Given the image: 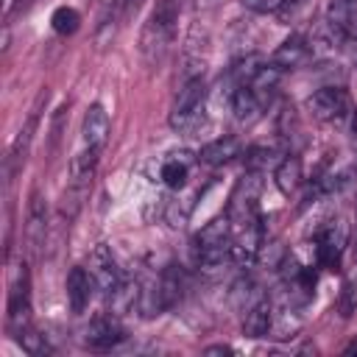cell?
<instances>
[{"label": "cell", "mask_w": 357, "mask_h": 357, "mask_svg": "<svg viewBox=\"0 0 357 357\" xmlns=\"http://www.w3.org/2000/svg\"><path fill=\"white\" fill-rule=\"evenodd\" d=\"M92 287H95V279L86 268L75 265L70 273H67V282H64V290H67V304L75 315H81L92 298Z\"/></svg>", "instance_id": "5bb4252c"}, {"label": "cell", "mask_w": 357, "mask_h": 357, "mask_svg": "<svg viewBox=\"0 0 357 357\" xmlns=\"http://www.w3.org/2000/svg\"><path fill=\"white\" fill-rule=\"evenodd\" d=\"M109 134H112V123H109L106 109L100 103H92L84 114V123H81V145L103 151L109 142Z\"/></svg>", "instance_id": "4fadbf2b"}, {"label": "cell", "mask_w": 357, "mask_h": 357, "mask_svg": "<svg viewBox=\"0 0 357 357\" xmlns=\"http://www.w3.org/2000/svg\"><path fill=\"white\" fill-rule=\"evenodd\" d=\"M231 112H234V117L240 120V123H251V120H257L259 117V112L265 109V103L259 100V95L248 86V84H240L234 92H231Z\"/></svg>", "instance_id": "ac0fdd59"}, {"label": "cell", "mask_w": 357, "mask_h": 357, "mask_svg": "<svg viewBox=\"0 0 357 357\" xmlns=\"http://www.w3.org/2000/svg\"><path fill=\"white\" fill-rule=\"evenodd\" d=\"M346 354H357V340L351 346H346Z\"/></svg>", "instance_id": "f1b7e54d"}, {"label": "cell", "mask_w": 357, "mask_h": 357, "mask_svg": "<svg viewBox=\"0 0 357 357\" xmlns=\"http://www.w3.org/2000/svg\"><path fill=\"white\" fill-rule=\"evenodd\" d=\"M50 25H53L56 33L73 36V33L78 31V25H81V14H78L73 6H59V8L53 11V17H50Z\"/></svg>", "instance_id": "7402d4cb"}, {"label": "cell", "mask_w": 357, "mask_h": 357, "mask_svg": "<svg viewBox=\"0 0 357 357\" xmlns=\"http://www.w3.org/2000/svg\"><path fill=\"white\" fill-rule=\"evenodd\" d=\"M6 326L17 337L31 326V276L28 265L17 262L8 276V304H6Z\"/></svg>", "instance_id": "5b68a950"}, {"label": "cell", "mask_w": 357, "mask_h": 357, "mask_svg": "<svg viewBox=\"0 0 357 357\" xmlns=\"http://www.w3.org/2000/svg\"><path fill=\"white\" fill-rule=\"evenodd\" d=\"M190 167H192V159H190V153H173V156H167L165 162H162V167H159V178H162V184L165 187H170V190H181L184 184H187V178H190Z\"/></svg>", "instance_id": "d6986e66"}, {"label": "cell", "mask_w": 357, "mask_h": 357, "mask_svg": "<svg viewBox=\"0 0 357 357\" xmlns=\"http://www.w3.org/2000/svg\"><path fill=\"white\" fill-rule=\"evenodd\" d=\"M47 100V89L36 98V103H33V109H31V114H28V120H25V126L20 128V134H17V139L11 142V148H8V156H6V165H3V170H6V181L11 184V178L17 176V170L25 165V159H28V151H31V139H33V131H36V126H39V109H42V103Z\"/></svg>", "instance_id": "ba28073f"}, {"label": "cell", "mask_w": 357, "mask_h": 357, "mask_svg": "<svg viewBox=\"0 0 357 357\" xmlns=\"http://www.w3.org/2000/svg\"><path fill=\"white\" fill-rule=\"evenodd\" d=\"M234 349L231 346H223V343H218V346H209L206 349V354H231Z\"/></svg>", "instance_id": "83f0119b"}, {"label": "cell", "mask_w": 357, "mask_h": 357, "mask_svg": "<svg viewBox=\"0 0 357 357\" xmlns=\"http://www.w3.org/2000/svg\"><path fill=\"white\" fill-rule=\"evenodd\" d=\"M206 106V84L204 78H190L181 84L173 106H170V128L178 134H190L201 126Z\"/></svg>", "instance_id": "3957f363"}, {"label": "cell", "mask_w": 357, "mask_h": 357, "mask_svg": "<svg viewBox=\"0 0 357 357\" xmlns=\"http://www.w3.org/2000/svg\"><path fill=\"white\" fill-rule=\"evenodd\" d=\"M86 271L92 273L95 287H98L103 296H109V293L123 282V271H120V265H117V259H114V254H112V248H109L106 243H98V245L92 248L89 262H86Z\"/></svg>", "instance_id": "30bf717a"}, {"label": "cell", "mask_w": 357, "mask_h": 357, "mask_svg": "<svg viewBox=\"0 0 357 357\" xmlns=\"http://www.w3.org/2000/svg\"><path fill=\"white\" fill-rule=\"evenodd\" d=\"M67 103L64 106H59L56 109V114H53V123H50V156L59 151V139H61V131H64V120H67Z\"/></svg>", "instance_id": "484cf974"}, {"label": "cell", "mask_w": 357, "mask_h": 357, "mask_svg": "<svg viewBox=\"0 0 357 357\" xmlns=\"http://www.w3.org/2000/svg\"><path fill=\"white\" fill-rule=\"evenodd\" d=\"M259 192H262V178L257 170H245L231 195H229V206H226V215L231 220L234 229H243V226H251L259 220Z\"/></svg>", "instance_id": "277c9868"}, {"label": "cell", "mask_w": 357, "mask_h": 357, "mask_svg": "<svg viewBox=\"0 0 357 357\" xmlns=\"http://www.w3.org/2000/svg\"><path fill=\"white\" fill-rule=\"evenodd\" d=\"M178 11H181V0H159L151 11V17L142 25L139 33V56L145 59V64H159L173 39H176V22H178Z\"/></svg>", "instance_id": "6da1fadb"}, {"label": "cell", "mask_w": 357, "mask_h": 357, "mask_svg": "<svg viewBox=\"0 0 357 357\" xmlns=\"http://www.w3.org/2000/svg\"><path fill=\"white\" fill-rule=\"evenodd\" d=\"M301 178H304V173H301V159H298L296 153H287V156L276 165V187H279L284 195H290V192L298 190Z\"/></svg>", "instance_id": "ffe728a7"}, {"label": "cell", "mask_w": 357, "mask_h": 357, "mask_svg": "<svg viewBox=\"0 0 357 357\" xmlns=\"http://www.w3.org/2000/svg\"><path fill=\"white\" fill-rule=\"evenodd\" d=\"M17 340H20V346H22L28 354H50V351H53V346L47 343V337H45L42 332H36L33 326L22 329V332L17 335Z\"/></svg>", "instance_id": "cb8c5ba5"}, {"label": "cell", "mask_w": 357, "mask_h": 357, "mask_svg": "<svg viewBox=\"0 0 357 357\" xmlns=\"http://www.w3.org/2000/svg\"><path fill=\"white\" fill-rule=\"evenodd\" d=\"M282 0H243V6L248 11H257V14H265V11H276Z\"/></svg>", "instance_id": "4316f807"}, {"label": "cell", "mask_w": 357, "mask_h": 357, "mask_svg": "<svg viewBox=\"0 0 357 357\" xmlns=\"http://www.w3.org/2000/svg\"><path fill=\"white\" fill-rule=\"evenodd\" d=\"M100 153H103V151H98V148L81 145V148L73 153V159H70V184H75V187H89L92 178H95Z\"/></svg>", "instance_id": "2e32d148"}, {"label": "cell", "mask_w": 357, "mask_h": 357, "mask_svg": "<svg viewBox=\"0 0 357 357\" xmlns=\"http://www.w3.org/2000/svg\"><path fill=\"white\" fill-rule=\"evenodd\" d=\"M237 156H243V145H240L237 137H218V139L206 142V145L201 148V153H198V159H201L204 165H209V167L229 165V162L237 159Z\"/></svg>", "instance_id": "e0dca14e"}, {"label": "cell", "mask_w": 357, "mask_h": 357, "mask_svg": "<svg viewBox=\"0 0 357 357\" xmlns=\"http://www.w3.org/2000/svg\"><path fill=\"white\" fill-rule=\"evenodd\" d=\"M310 3H312V0H282L279 8H276V17H279L282 22H293V20H298V17L310 8Z\"/></svg>", "instance_id": "d4e9b609"}, {"label": "cell", "mask_w": 357, "mask_h": 357, "mask_svg": "<svg viewBox=\"0 0 357 357\" xmlns=\"http://www.w3.org/2000/svg\"><path fill=\"white\" fill-rule=\"evenodd\" d=\"M310 56H312V47H310V39L307 36H301V33H293V36H287L273 53H271V64L276 67V70H296V67H301V64H307L310 61Z\"/></svg>", "instance_id": "7c38bea8"}, {"label": "cell", "mask_w": 357, "mask_h": 357, "mask_svg": "<svg viewBox=\"0 0 357 357\" xmlns=\"http://www.w3.org/2000/svg\"><path fill=\"white\" fill-rule=\"evenodd\" d=\"M349 92L343 86H321L318 92L310 95L307 100V109L315 120L321 123H335V120H343L349 114Z\"/></svg>", "instance_id": "9c48e42d"}, {"label": "cell", "mask_w": 357, "mask_h": 357, "mask_svg": "<svg viewBox=\"0 0 357 357\" xmlns=\"http://www.w3.org/2000/svg\"><path fill=\"white\" fill-rule=\"evenodd\" d=\"M273 304L268 296H259L248 310H245V318H243V335L245 337H268L271 329H273Z\"/></svg>", "instance_id": "9a60e30c"}, {"label": "cell", "mask_w": 357, "mask_h": 357, "mask_svg": "<svg viewBox=\"0 0 357 357\" xmlns=\"http://www.w3.org/2000/svg\"><path fill=\"white\" fill-rule=\"evenodd\" d=\"M254 290H257L254 279H251V276H240V279L231 284V304H234L237 310H243V312H245V310L259 298V296L254 298Z\"/></svg>", "instance_id": "603a6c76"}, {"label": "cell", "mask_w": 357, "mask_h": 357, "mask_svg": "<svg viewBox=\"0 0 357 357\" xmlns=\"http://www.w3.org/2000/svg\"><path fill=\"white\" fill-rule=\"evenodd\" d=\"M245 170H257L262 173L265 167H276L282 159L276 156L273 148H265V145H254V148H245Z\"/></svg>", "instance_id": "44dd1931"}, {"label": "cell", "mask_w": 357, "mask_h": 357, "mask_svg": "<svg viewBox=\"0 0 357 357\" xmlns=\"http://www.w3.org/2000/svg\"><path fill=\"white\" fill-rule=\"evenodd\" d=\"M354 134H357V114H354Z\"/></svg>", "instance_id": "4dcf8cb0"}, {"label": "cell", "mask_w": 357, "mask_h": 357, "mask_svg": "<svg viewBox=\"0 0 357 357\" xmlns=\"http://www.w3.org/2000/svg\"><path fill=\"white\" fill-rule=\"evenodd\" d=\"M126 340V329L123 324L117 321V312L114 315H98L89 321V326L84 329V346L95 349V351H106V349H114L117 343Z\"/></svg>", "instance_id": "8fae6325"}, {"label": "cell", "mask_w": 357, "mask_h": 357, "mask_svg": "<svg viewBox=\"0 0 357 357\" xmlns=\"http://www.w3.org/2000/svg\"><path fill=\"white\" fill-rule=\"evenodd\" d=\"M47 231H50V215H47V204L42 198L39 190L31 192L28 198V212H25V245L31 257H39L45 243H47Z\"/></svg>", "instance_id": "52a82bcc"}, {"label": "cell", "mask_w": 357, "mask_h": 357, "mask_svg": "<svg viewBox=\"0 0 357 357\" xmlns=\"http://www.w3.org/2000/svg\"><path fill=\"white\" fill-rule=\"evenodd\" d=\"M215 0H198V6H212Z\"/></svg>", "instance_id": "f546056e"}, {"label": "cell", "mask_w": 357, "mask_h": 357, "mask_svg": "<svg viewBox=\"0 0 357 357\" xmlns=\"http://www.w3.org/2000/svg\"><path fill=\"white\" fill-rule=\"evenodd\" d=\"M231 237H234V226L226 218H215L209 220L192 240V254H195V265L206 273L220 271L223 265L234 262L231 259Z\"/></svg>", "instance_id": "7a4b0ae2"}, {"label": "cell", "mask_w": 357, "mask_h": 357, "mask_svg": "<svg viewBox=\"0 0 357 357\" xmlns=\"http://www.w3.org/2000/svg\"><path fill=\"white\" fill-rule=\"evenodd\" d=\"M349 243V226L343 223V218H335L329 223L321 226V231L315 234V259L321 268L326 271H337L340 268V257L346 251Z\"/></svg>", "instance_id": "8992f818"}]
</instances>
